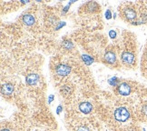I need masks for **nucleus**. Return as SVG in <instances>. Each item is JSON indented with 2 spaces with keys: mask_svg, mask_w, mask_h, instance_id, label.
Returning <instances> with one entry per match:
<instances>
[{
  "mask_svg": "<svg viewBox=\"0 0 147 131\" xmlns=\"http://www.w3.org/2000/svg\"><path fill=\"white\" fill-rule=\"evenodd\" d=\"M118 92L122 96H128L131 93V87L127 83H121L118 86Z\"/></svg>",
  "mask_w": 147,
  "mask_h": 131,
  "instance_id": "4",
  "label": "nucleus"
},
{
  "mask_svg": "<svg viewBox=\"0 0 147 131\" xmlns=\"http://www.w3.org/2000/svg\"><path fill=\"white\" fill-rule=\"evenodd\" d=\"M123 14L128 20H134L136 18V12H135V10L134 8H125Z\"/></svg>",
  "mask_w": 147,
  "mask_h": 131,
  "instance_id": "8",
  "label": "nucleus"
},
{
  "mask_svg": "<svg viewBox=\"0 0 147 131\" xmlns=\"http://www.w3.org/2000/svg\"><path fill=\"white\" fill-rule=\"evenodd\" d=\"M105 59L107 63L109 64H114L115 60H116V56H115V54L114 52H112V51H109V52L105 53Z\"/></svg>",
  "mask_w": 147,
  "mask_h": 131,
  "instance_id": "9",
  "label": "nucleus"
},
{
  "mask_svg": "<svg viewBox=\"0 0 147 131\" xmlns=\"http://www.w3.org/2000/svg\"><path fill=\"white\" fill-rule=\"evenodd\" d=\"M105 18H106V19H111L112 18V13H111L110 10H106V12H105Z\"/></svg>",
  "mask_w": 147,
  "mask_h": 131,
  "instance_id": "17",
  "label": "nucleus"
},
{
  "mask_svg": "<svg viewBox=\"0 0 147 131\" xmlns=\"http://www.w3.org/2000/svg\"><path fill=\"white\" fill-rule=\"evenodd\" d=\"M61 92L64 93L65 95H68L70 92H71V89H70V87L69 86H64L61 89Z\"/></svg>",
  "mask_w": 147,
  "mask_h": 131,
  "instance_id": "15",
  "label": "nucleus"
},
{
  "mask_svg": "<svg viewBox=\"0 0 147 131\" xmlns=\"http://www.w3.org/2000/svg\"><path fill=\"white\" fill-rule=\"evenodd\" d=\"M77 131H90V129L86 127H80L77 128Z\"/></svg>",
  "mask_w": 147,
  "mask_h": 131,
  "instance_id": "18",
  "label": "nucleus"
},
{
  "mask_svg": "<svg viewBox=\"0 0 147 131\" xmlns=\"http://www.w3.org/2000/svg\"><path fill=\"white\" fill-rule=\"evenodd\" d=\"M109 37L111 38H115L116 37V32L115 30H110L109 31Z\"/></svg>",
  "mask_w": 147,
  "mask_h": 131,
  "instance_id": "16",
  "label": "nucleus"
},
{
  "mask_svg": "<svg viewBox=\"0 0 147 131\" xmlns=\"http://www.w3.org/2000/svg\"><path fill=\"white\" fill-rule=\"evenodd\" d=\"M62 109H63V107H62V106H61V105L57 107V109H56V113H57V115H59L60 112L62 111Z\"/></svg>",
  "mask_w": 147,
  "mask_h": 131,
  "instance_id": "21",
  "label": "nucleus"
},
{
  "mask_svg": "<svg viewBox=\"0 0 147 131\" xmlns=\"http://www.w3.org/2000/svg\"><path fill=\"white\" fill-rule=\"evenodd\" d=\"M22 3H23V4H26V3H28V1H24V0H22V1H21Z\"/></svg>",
  "mask_w": 147,
  "mask_h": 131,
  "instance_id": "24",
  "label": "nucleus"
},
{
  "mask_svg": "<svg viewBox=\"0 0 147 131\" xmlns=\"http://www.w3.org/2000/svg\"><path fill=\"white\" fill-rule=\"evenodd\" d=\"M54 100V95H50L49 98H48V103H52V101Z\"/></svg>",
  "mask_w": 147,
  "mask_h": 131,
  "instance_id": "22",
  "label": "nucleus"
},
{
  "mask_svg": "<svg viewBox=\"0 0 147 131\" xmlns=\"http://www.w3.org/2000/svg\"><path fill=\"white\" fill-rule=\"evenodd\" d=\"M38 79H39V77L36 74H29V75L26 76V81L29 86H34V85H36L37 83Z\"/></svg>",
  "mask_w": 147,
  "mask_h": 131,
  "instance_id": "7",
  "label": "nucleus"
},
{
  "mask_svg": "<svg viewBox=\"0 0 147 131\" xmlns=\"http://www.w3.org/2000/svg\"><path fill=\"white\" fill-rule=\"evenodd\" d=\"M130 117V113L125 107H118L115 111V118L119 122H125Z\"/></svg>",
  "mask_w": 147,
  "mask_h": 131,
  "instance_id": "1",
  "label": "nucleus"
},
{
  "mask_svg": "<svg viewBox=\"0 0 147 131\" xmlns=\"http://www.w3.org/2000/svg\"><path fill=\"white\" fill-rule=\"evenodd\" d=\"M13 92H14V86L10 83L3 85L1 88V93L3 96H10Z\"/></svg>",
  "mask_w": 147,
  "mask_h": 131,
  "instance_id": "5",
  "label": "nucleus"
},
{
  "mask_svg": "<svg viewBox=\"0 0 147 131\" xmlns=\"http://www.w3.org/2000/svg\"><path fill=\"white\" fill-rule=\"evenodd\" d=\"M93 109V106L91 103H89V102H82L79 105V110H80L82 113H84V114H88L92 111Z\"/></svg>",
  "mask_w": 147,
  "mask_h": 131,
  "instance_id": "6",
  "label": "nucleus"
},
{
  "mask_svg": "<svg viewBox=\"0 0 147 131\" xmlns=\"http://www.w3.org/2000/svg\"><path fill=\"white\" fill-rule=\"evenodd\" d=\"M55 72L58 76H62V77L67 76L71 72V67H69L68 65H65V64L58 65L55 68Z\"/></svg>",
  "mask_w": 147,
  "mask_h": 131,
  "instance_id": "2",
  "label": "nucleus"
},
{
  "mask_svg": "<svg viewBox=\"0 0 147 131\" xmlns=\"http://www.w3.org/2000/svg\"><path fill=\"white\" fill-rule=\"evenodd\" d=\"M63 47L65 49L69 50V49H72L73 48L74 45H73V43L71 41H69V40H65V41H63Z\"/></svg>",
  "mask_w": 147,
  "mask_h": 131,
  "instance_id": "12",
  "label": "nucleus"
},
{
  "mask_svg": "<svg viewBox=\"0 0 147 131\" xmlns=\"http://www.w3.org/2000/svg\"><path fill=\"white\" fill-rule=\"evenodd\" d=\"M118 78L117 77H112V78H110L109 80H108V83L111 85V86H113V87H115L116 85L118 84Z\"/></svg>",
  "mask_w": 147,
  "mask_h": 131,
  "instance_id": "14",
  "label": "nucleus"
},
{
  "mask_svg": "<svg viewBox=\"0 0 147 131\" xmlns=\"http://www.w3.org/2000/svg\"><path fill=\"white\" fill-rule=\"evenodd\" d=\"M23 22L27 26H32L36 22V20L32 15H25L23 16Z\"/></svg>",
  "mask_w": 147,
  "mask_h": 131,
  "instance_id": "10",
  "label": "nucleus"
},
{
  "mask_svg": "<svg viewBox=\"0 0 147 131\" xmlns=\"http://www.w3.org/2000/svg\"><path fill=\"white\" fill-rule=\"evenodd\" d=\"M122 61L125 65H131L133 62L134 61V56L133 53L125 51L122 54Z\"/></svg>",
  "mask_w": 147,
  "mask_h": 131,
  "instance_id": "3",
  "label": "nucleus"
},
{
  "mask_svg": "<svg viewBox=\"0 0 147 131\" xmlns=\"http://www.w3.org/2000/svg\"><path fill=\"white\" fill-rule=\"evenodd\" d=\"M1 131H10L9 129H7V128H5V129H2Z\"/></svg>",
  "mask_w": 147,
  "mask_h": 131,
  "instance_id": "23",
  "label": "nucleus"
},
{
  "mask_svg": "<svg viewBox=\"0 0 147 131\" xmlns=\"http://www.w3.org/2000/svg\"><path fill=\"white\" fill-rule=\"evenodd\" d=\"M65 26V22H60V24L57 26H56L55 29H59V28H61L62 26Z\"/></svg>",
  "mask_w": 147,
  "mask_h": 131,
  "instance_id": "19",
  "label": "nucleus"
},
{
  "mask_svg": "<svg viewBox=\"0 0 147 131\" xmlns=\"http://www.w3.org/2000/svg\"><path fill=\"white\" fill-rule=\"evenodd\" d=\"M88 8L91 11H94L98 8V5L95 2H90V3H88Z\"/></svg>",
  "mask_w": 147,
  "mask_h": 131,
  "instance_id": "13",
  "label": "nucleus"
},
{
  "mask_svg": "<svg viewBox=\"0 0 147 131\" xmlns=\"http://www.w3.org/2000/svg\"><path fill=\"white\" fill-rule=\"evenodd\" d=\"M82 59L83 61L84 62V64L89 66V65H91L93 62H94V59L93 58H91V56H89L87 55H82Z\"/></svg>",
  "mask_w": 147,
  "mask_h": 131,
  "instance_id": "11",
  "label": "nucleus"
},
{
  "mask_svg": "<svg viewBox=\"0 0 147 131\" xmlns=\"http://www.w3.org/2000/svg\"><path fill=\"white\" fill-rule=\"evenodd\" d=\"M142 110H143V113L144 114V115L147 116V105H145V106L143 107V109Z\"/></svg>",
  "mask_w": 147,
  "mask_h": 131,
  "instance_id": "20",
  "label": "nucleus"
}]
</instances>
